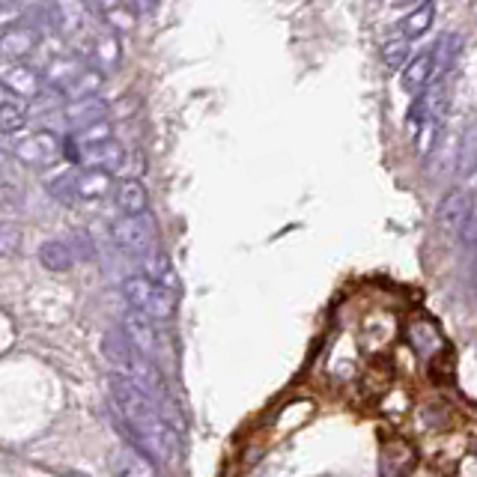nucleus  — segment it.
Instances as JSON below:
<instances>
[{
  "instance_id": "obj_1",
  "label": "nucleus",
  "mask_w": 477,
  "mask_h": 477,
  "mask_svg": "<svg viewBox=\"0 0 477 477\" xmlns=\"http://www.w3.org/2000/svg\"><path fill=\"white\" fill-rule=\"evenodd\" d=\"M111 400L135 448L144 451L158 465L173 462V457H177V436H173L170 424L156 406V400L147 397L126 376H111Z\"/></svg>"
},
{
  "instance_id": "obj_2",
  "label": "nucleus",
  "mask_w": 477,
  "mask_h": 477,
  "mask_svg": "<svg viewBox=\"0 0 477 477\" xmlns=\"http://www.w3.org/2000/svg\"><path fill=\"white\" fill-rule=\"evenodd\" d=\"M123 296L128 301V308L147 313V317L153 320V322L170 320L173 317V308H177V292L165 289V287L156 284V280L147 278V275L126 278L123 280Z\"/></svg>"
},
{
  "instance_id": "obj_3",
  "label": "nucleus",
  "mask_w": 477,
  "mask_h": 477,
  "mask_svg": "<svg viewBox=\"0 0 477 477\" xmlns=\"http://www.w3.org/2000/svg\"><path fill=\"white\" fill-rule=\"evenodd\" d=\"M111 238L128 254H147L156 245V224L149 215H123L111 224Z\"/></svg>"
},
{
  "instance_id": "obj_4",
  "label": "nucleus",
  "mask_w": 477,
  "mask_h": 477,
  "mask_svg": "<svg viewBox=\"0 0 477 477\" xmlns=\"http://www.w3.org/2000/svg\"><path fill=\"white\" fill-rule=\"evenodd\" d=\"M60 156H63V140L54 132H46V128L21 137L15 144V158L21 165H30V167H48Z\"/></svg>"
},
{
  "instance_id": "obj_5",
  "label": "nucleus",
  "mask_w": 477,
  "mask_h": 477,
  "mask_svg": "<svg viewBox=\"0 0 477 477\" xmlns=\"http://www.w3.org/2000/svg\"><path fill=\"white\" fill-rule=\"evenodd\" d=\"M474 212V198L472 191L465 188H451L448 194L441 198L439 203V212H436V221L444 233H462L465 224H469Z\"/></svg>"
},
{
  "instance_id": "obj_6",
  "label": "nucleus",
  "mask_w": 477,
  "mask_h": 477,
  "mask_svg": "<svg viewBox=\"0 0 477 477\" xmlns=\"http://www.w3.org/2000/svg\"><path fill=\"white\" fill-rule=\"evenodd\" d=\"M78 167H84V170L119 173V170L126 167V149L119 147L114 137L105 140V144H90V147H81L78 144Z\"/></svg>"
},
{
  "instance_id": "obj_7",
  "label": "nucleus",
  "mask_w": 477,
  "mask_h": 477,
  "mask_svg": "<svg viewBox=\"0 0 477 477\" xmlns=\"http://www.w3.org/2000/svg\"><path fill=\"white\" fill-rule=\"evenodd\" d=\"M0 81L6 84L9 93L27 102H36L42 96V86H46V78L34 66H27V63H6L0 69Z\"/></svg>"
},
{
  "instance_id": "obj_8",
  "label": "nucleus",
  "mask_w": 477,
  "mask_h": 477,
  "mask_svg": "<svg viewBox=\"0 0 477 477\" xmlns=\"http://www.w3.org/2000/svg\"><path fill=\"white\" fill-rule=\"evenodd\" d=\"M63 119H66L69 132L78 135L96 123H105L107 102L102 99V96H86V99H78V102H66L63 105Z\"/></svg>"
},
{
  "instance_id": "obj_9",
  "label": "nucleus",
  "mask_w": 477,
  "mask_h": 477,
  "mask_svg": "<svg viewBox=\"0 0 477 477\" xmlns=\"http://www.w3.org/2000/svg\"><path fill=\"white\" fill-rule=\"evenodd\" d=\"M123 338L128 340L135 352H140L144 358H153L158 338H156V322L140 310H128L123 317Z\"/></svg>"
},
{
  "instance_id": "obj_10",
  "label": "nucleus",
  "mask_w": 477,
  "mask_h": 477,
  "mask_svg": "<svg viewBox=\"0 0 477 477\" xmlns=\"http://www.w3.org/2000/svg\"><path fill=\"white\" fill-rule=\"evenodd\" d=\"M39 46V30L34 25H27V21H18V25L6 27L4 34H0V57L6 60H25L27 54H34Z\"/></svg>"
},
{
  "instance_id": "obj_11",
  "label": "nucleus",
  "mask_w": 477,
  "mask_h": 477,
  "mask_svg": "<svg viewBox=\"0 0 477 477\" xmlns=\"http://www.w3.org/2000/svg\"><path fill=\"white\" fill-rule=\"evenodd\" d=\"M86 66H90V60L81 57V54H66V57H54L46 66V75H42V78L51 84L54 93L63 96V90H66V86L78 78Z\"/></svg>"
},
{
  "instance_id": "obj_12",
  "label": "nucleus",
  "mask_w": 477,
  "mask_h": 477,
  "mask_svg": "<svg viewBox=\"0 0 477 477\" xmlns=\"http://www.w3.org/2000/svg\"><path fill=\"white\" fill-rule=\"evenodd\" d=\"M111 465L117 477H158L156 462L149 460L144 451H137L135 444H123V448L114 453Z\"/></svg>"
},
{
  "instance_id": "obj_13",
  "label": "nucleus",
  "mask_w": 477,
  "mask_h": 477,
  "mask_svg": "<svg viewBox=\"0 0 477 477\" xmlns=\"http://www.w3.org/2000/svg\"><path fill=\"white\" fill-rule=\"evenodd\" d=\"M46 9L63 34H75L86 21V0H46Z\"/></svg>"
},
{
  "instance_id": "obj_14",
  "label": "nucleus",
  "mask_w": 477,
  "mask_h": 477,
  "mask_svg": "<svg viewBox=\"0 0 477 477\" xmlns=\"http://www.w3.org/2000/svg\"><path fill=\"white\" fill-rule=\"evenodd\" d=\"M400 84H403V90L411 93V96L424 93L427 86L432 84V51H424V54H418V57H411L403 66Z\"/></svg>"
},
{
  "instance_id": "obj_15",
  "label": "nucleus",
  "mask_w": 477,
  "mask_h": 477,
  "mask_svg": "<svg viewBox=\"0 0 477 477\" xmlns=\"http://www.w3.org/2000/svg\"><path fill=\"white\" fill-rule=\"evenodd\" d=\"M119 57H123V48H119V34L107 27L105 34L93 39V51H90V63L96 69L111 72L119 66Z\"/></svg>"
},
{
  "instance_id": "obj_16",
  "label": "nucleus",
  "mask_w": 477,
  "mask_h": 477,
  "mask_svg": "<svg viewBox=\"0 0 477 477\" xmlns=\"http://www.w3.org/2000/svg\"><path fill=\"white\" fill-rule=\"evenodd\" d=\"M117 206L123 215H147V206H149V194L144 188V182L137 179H123L114 191Z\"/></svg>"
},
{
  "instance_id": "obj_17",
  "label": "nucleus",
  "mask_w": 477,
  "mask_h": 477,
  "mask_svg": "<svg viewBox=\"0 0 477 477\" xmlns=\"http://www.w3.org/2000/svg\"><path fill=\"white\" fill-rule=\"evenodd\" d=\"M462 39L457 34H444L436 46H432V81H444V75L453 69V60L460 57Z\"/></svg>"
},
{
  "instance_id": "obj_18",
  "label": "nucleus",
  "mask_w": 477,
  "mask_h": 477,
  "mask_svg": "<svg viewBox=\"0 0 477 477\" xmlns=\"http://www.w3.org/2000/svg\"><path fill=\"white\" fill-rule=\"evenodd\" d=\"M114 191V177L107 170H78V200H102Z\"/></svg>"
},
{
  "instance_id": "obj_19",
  "label": "nucleus",
  "mask_w": 477,
  "mask_h": 477,
  "mask_svg": "<svg viewBox=\"0 0 477 477\" xmlns=\"http://www.w3.org/2000/svg\"><path fill=\"white\" fill-rule=\"evenodd\" d=\"M432 21H436V4H421L411 9L409 15L400 18V36H406V39L424 36L432 27Z\"/></svg>"
},
{
  "instance_id": "obj_20",
  "label": "nucleus",
  "mask_w": 477,
  "mask_h": 477,
  "mask_svg": "<svg viewBox=\"0 0 477 477\" xmlns=\"http://www.w3.org/2000/svg\"><path fill=\"white\" fill-rule=\"evenodd\" d=\"M39 263L42 269H48V272H69L75 266V254L66 242H57V238H51L39 248Z\"/></svg>"
},
{
  "instance_id": "obj_21",
  "label": "nucleus",
  "mask_w": 477,
  "mask_h": 477,
  "mask_svg": "<svg viewBox=\"0 0 477 477\" xmlns=\"http://www.w3.org/2000/svg\"><path fill=\"white\" fill-rule=\"evenodd\" d=\"M457 173L460 177H474L477 173V123L465 128V135L460 137V149H457Z\"/></svg>"
},
{
  "instance_id": "obj_22",
  "label": "nucleus",
  "mask_w": 477,
  "mask_h": 477,
  "mask_svg": "<svg viewBox=\"0 0 477 477\" xmlns=\"http://www.w3.org/2000/svg\"><path fill=\"white\" fill-rule=\"evenodd\" d=\"M48 194L54 200L60 203H75L78 200V170H66V173H57L51 182H48Z\"/></svg>"
},
{
  "instance_id": "obj_23",
  "label": "nucleus",
  "mask_w": 477,
  "mask_h": 477,
  "mask_svg": "<svg viewBox=\"0 0 477 477\" xmlns=\"http://www.w3.org/2000/svg\"><path fill=\"white\" fill-rule=\"evenodd\" d=\"M409 338H411V346L421 352V355H430V352H436L439 346H441V338H439V331L432 329V325L427 322H415L409 329Z\"/></svg>"
},
{
  "instance_id": "obj_24",
  "label": "nucleus",
  "mask_w": 477,
  "mask_h": 477,
  "mask_svg": "<svg viewBox=\"0 0 477 477\" xmlns=\"http://www.w3.org/2000/svg\"><path fill=\"white\" fill-rule=\"evenodd\" d=\"M147 278H153L165 289H177V272H173L170 259L165 254H153L147 259Z\"/></svg>"
},
{
  "instance_id": "obj_25",
  "label": "nucleus",
  "mask_w": 477,
  "mask_h": 477,
  "mask_svg": "<svg viewBox=\"0 0 477 477\" xmlns=\"http://www.w3.org/2000/svg\"><path fill=\"white\" fill-rule=\"evenodd\" d=\"M27 119H30V114L21 105H15V102L4 105L0 107V135H18L21 128L27 126Z\"/></svg>"
},
{
  "instance_id": "obj_26",
  "label": "nucleus",
  "mask_w": 477,
  "mask_h": 477,
  "mask_svg": "<svg viewBox=\"0 0 477 477\" xmlns=\"http://www.w3.org/2000/svg\"><path fill=\"white\" fill-rule=\"evenodd\" d=\"M409 46H411V39H406V36L388 39L385 46H382V60H385L391 69L406 66V63H409Z\"/></svg>"
},
{
  "instance_id": "obj_27",
  "label": "nucleus",
  "mask_w": 477,
  "mask_h": 477,
  "mask_svg": "<svg viewBox=\"0 0 477 477\" xmlns=\"http://www.w3.org/2000/svg\"><path fill=\"white\" fill-rule=\"evenodd\" d=\"M25 6L27 0H0V34H4L6 27H13L25 15Z\"/></svg>"
},
{
  "instance_id": "obj_28",
  "label": "nucleus",
  "mask_w": 477,
  "mask_h": 477,
  "mask_svg": "<svg viewBox=\"0 0 477 477\" xmlns=\"http://www.w3.org/2000/svg\"><path fill=\"white\" fill-rule=\"evenodd\" d=\"M114 137V128H111V123H96V126H90V128H84V132H78L75 135V140H78L81 147H90V144H105V140H111Z\"/></svg>"
},
{
  "instance_id": "obj_29",
  "label": "nucleus",
  "mask_w": 477,
  "mask_h": 477,
  "mask_svg": "<svg viewBox=\"0 0 477 477\" xmlns=\"http://www.w3.org/2000/svg\"><path fill=\"white\" fill-rule=\"evenodd\" d=\"M21 245V233L15 224H0V254L4 257H13Z\"/></svg>"
},
{
  "instance_id": "obj_30",
  "label": "nucleus",
  "mask_w": 477,
  "mask_h": 477,
  "mask_svg": "<svg viewBox=\"0 0 477 477\" xmlns=\"http://www.w3.org/2000/svg\"><path fill=\"white\" fill-rule=\"evenodd\" d=\"M0 206H6V209H18L21 206V194L15 186H9V182L0 186Z\"/></svg>"
},
{
  "instance_id": "obj_31",
  "label": "nucleus",
  "mask_w": 477,
  "mask_h": 477,
  "mask_svg": "<svg viewBox=\"0 0 477 477\" xmlns=\"http://www.w3.org/2000/svg\"><path fill=\"white\" fill-rule=\"evenodd\" d=\"M132 6H135L137 15H147V13H153L156 9V0H132Z\"/></svg>"
},
{
  "instance_id": "obj_32",
  "label": "nucleus",
  "mask_w": 477,
  "mask_h": 477,
  "mask_svg": "<svg viewBox=\"0 0 477 477\" xmlns=\"http://www.w3.org/2000/svg\"><path fill=\"white\" fill-rule=\"evenodd\" d=\"M462 236L469 238V242H477V212H472V218H469V224H465Z\"/></svg>"
},
{
  "instance_id": "obj_33",
  "label": "nucleus",
  "mask_w": 477,
  "mask_h": 477,
  "mask_svg": "<svg viewBox=\"0 0 477 477\" xmlns=\"http://www.w3.org/2000/svg\"><path fill=\"white\" fill-rule=\"evenodd\" d=\"M9 96H13V93H9V90H6V84L0 81V107H4V105H9Z\"/></svg>"
},
{
  "instance_id": "obj_34",
  "label": "nucleus",
  "mask_w": 477,
  "mask_h": 477,
  "mask_svg": "<svg viewBox=\"0 0 477 477\" xmlns=\"http://www.w3.org/2000/svg\"><path fill=\"white\" fill-rule=\"evenodd\" d=\"M391 4L403 6V4H415V0H391ZM421 4H436V0H421Z\"/></svg>"
}]
</instances>
